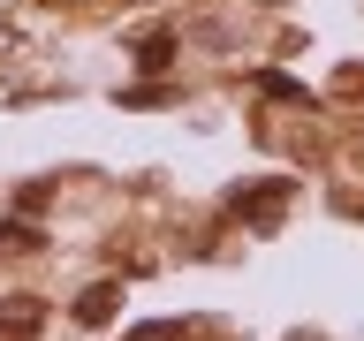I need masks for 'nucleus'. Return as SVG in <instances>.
Returning <instances> with one entry per match:
<instances>
[{"mask_svg":"<svg viewBox=\"0 0 364 341\" xmlns=\"http://www.w3.org/2000/svg\"><path fill=\"white\" fill-rule=\"evenodd\" d=\"M114 296H122V288H114V281H107V288H91L84 303H76V311H84V318H107V311H114Z\"/></svg>","mask_w":364,"mask_h":341,"instance_id":"f03ea898","label":"nucleus"},{"mask_svg":"<svg viewBox=\"0 0 364 341\" xmlns=\"http://www.w3.org/2000/svg\"><path fill=\"white\" fill-rule=\"evenodd\" d=\"M38 318H46V311L31 303V296H16V303H0V341H8V334H16V341H23V334H38Z\"/></svg>","mask_w":364,"mask_h":341,"instance_id":"f257e3e1","label":"nucleus"},{"mask_svg":"<svg viewBox=\"0 0 364 341\" xmlns=\"http://www.w3.org/2000/svg\"><path fill=\"white\" fill-rule=\"evenodd\" d=\"M0 250H31V235L23 227H0Z\"/></svg>","mask_w":364,"mask_h":341,"instance_id":"20e7f679","label":"nucleus"},{"mask_svg":"<svg viewBox=\"0 0 364 341\" xmlns=\"http://www.w3.org/2000/svg\"><path fill=\"white\" fill-rule=\"evenodd\" d=\"M136 53H144V68H167V53H175V45H167V31H152V38L136 45Z\"/></svg>","mask_w":364,"mask_h":341,"instance_id":"7ed1b4c3","label":"nucleus"}]
</instances>
